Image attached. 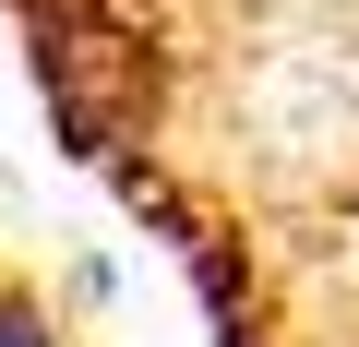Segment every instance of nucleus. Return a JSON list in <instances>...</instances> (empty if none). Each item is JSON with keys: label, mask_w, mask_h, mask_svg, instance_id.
<instances>
[{"label": "nucleus", "mask_w": 359, "mask_h": 347, "mask_svg": "<svg viewBox=\"0 0 359 347\" xmlns=\"http://www.w3.org/2000/svg\"><path fill=\"white\" fill-rule=\"evenodd\" d=\"M0 347H60V335H48V311H36L25 287H0Z\"/></svg>", "instance_id": "nucleus-1"}]
</instances>
